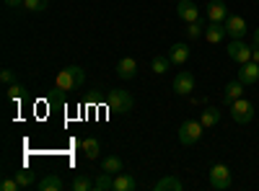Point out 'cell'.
Masks as SVG:
<instances>
[{
    "mask_svg": "<svg viewBox=\"0 0 259 191\" xmlns=\"http://www.w3.org/2000/svg\"><path fill=\"white\" fill-rule=\"evenodd\" d=\"M50 6V0H24V8L31 11V13H41V11H47Z\"/></svg>",
    "mask_w": 259,
    "mask_h": 191,
    "instance_id": "obj_27",
    "label": "cell"
},
{
    "mask_svg": "<svg viewBox=\"0 0 259 191\" xmlns=\"http://www.w3.org/2000/svg\"><path fill=\"white\" fill-rule=\"evenodd\" d=\"M223 24H226V31H228L231 39H244V36H246V21H244L241 16H233V13H231Z\"/></svg>",
    "mask_w": 259,
    "mask_h": 191,
    "instance_id": "obj_10",
    "label": "cell"
},
{
    "mask_svg": "<svg viewBox=\"0 0 259 191\" xmlns=\"http://www.w3.org/2000/svg\"><path fill=\"white\" fill-rule=\"evenodd\" d=\"M0 80H3L6 86H11V83H16V80H13V73H11V70H0Z\"/></svg>",
    "mask_w": 259,
    "mask_h": 191,
    "instance_id": "obj_30",
    "label": "cell"
},
{
    "mask_svg": "<svg viewBox=\"0 0 259 191\" xmlns=\"http://www.w3.org/2000/svg\"><path fill=\"white\" fill-rule=\"evenodd\" d=\"M138 188V178L133 173H117L114 176V191H135Z\"/></svg>",
    "mask_w": 259,
    "mask_h": 191,
    "instance_id": "obj_17",
    "label": "cell"
},
{
    "mask_svg": "<svg viewBox=\"0 0 259 191\" xmlns=\"http://www.w3.org/2000/svg\"><path fill=\"white\" fill-rule=\"evenodd\" d=\"M117 75H119L122 80H133V78L138 75V62H135L133 57H122V59L117 62Z\"/></svg>",
    "mask_w": 259,
    "mask_h": 191,
    "instance_id": "obj_14",
    "label": "cell"
},
{
    "mask_svg": "<svg viewBox=\"0 0 259 191\" xmlns=\"http://www.w3.org/2000/svg\"><path fill=\"white\" fill-rule=\"evenodd\" d=\"M202 121H197V119H187V121H182V126H179V142L184 145V147H192V145H197L200 140H202Z\"/></svg>",
    "mask_w": 259,
    "mask_h": 191,
    "instance_id": "obj_2",
    "label": "cell"
},
{
    "mask_svg": "<svg viewBox=\"0 0 259 191\" xmlns=\"http://www.w3.org/2000/svg\"><path fill=\"white\" fill-rule=\"evenodd\" d=\"M156 191H182L184 188V183H182V178L179 176H163V178H158L156 181V186H153Z\"/></svg>",
    "mask_w": 259,
    "mask_h": 191,
    "instance_id": "obj_18",
    "label": "cell"
},
{
    "mask_svg": "<svg viewBox=\"0 0 259 191\" xmlns=\"http://www.w3.org/2000/svg\"><path fill=\"white\" fill-rule=\"evenodd\" d=\"M122 168H124V163H122L119 155H106V158H101V171H104V173L117 176V173H122Z\"/></svg>",
    "mask_w": 259,
    "mask_h": 191,
    "instance_id": "obj_19",
    "label": "cell"
},
{
    "mask_svg": "<svg viewBox=\"0 0 259 191\" xmlns=\"http://www.w3.org/2000/svg\"><path fill=\"white\" fill-rule=\"evenodd\" d=\"M94 188L96 191H114V176L112 173H99V178L94 181Z\"/></svg>",
    "mask_w": 259,
    "mask_h": 191,
    "instance_id": "obj_24",
    "label": "cell"
},
{
    "mask_svg": "<svg viewBox=\"0 0 259 191\" xmlns=\"http://www.w3.org/2000/svg\"><path fill=\"white\" fill-rule=\"evenodd\" d=\"M80 147H83V153H85V158H89V160H96L99 153H101V145H99L96 137H85V140L80 142Z\"/></svg>",
    "mask_w": 259,
    "mask_h": 191,
    "instance_id": "obj_21",
    "label": "cell"
},
{
    "mask_svg": "<svg viewBox=\"0 0 259 191\" xmlns=\"http://www.w3.org/2000/svg\"><path fill=\"white\" fill-rule=\"evenodd\" d=\"M251 59H254L256 65H259V47H254V49H251Z\"/></svg>",
    "mask_w": 259,
    "mask_h": 191,
    "instance_id": "obj_33",
    "label": "cell"
},
{
    "mask_svg": "<svg viewBox=\"0 0 259 191\" xmlns=\"http://www.w3.org/2000/svg\"><path fill=\"white\" fill-rule=\"evenodd\" d=\"M205 13H207V21H226L231 13H228V6L223 3V0H210L207 3V8H205Z\"/></svg>",
    "mask_w": 259,
    "mask_h": 191,
    "instance_id": "obj_13",
    "label": "cell"
},
{
    "mask_svg": "<svg viewBox=\"0 0 259 191\" xmlns=\"http://www.w3.org/2000/svg\"><path fill=\"white\" fill-rule=\"evenodd\" d=\"M60 188H62V181H60L57 173H47L45 178H39V183H36V191H60Z\"/></svg>",
    "mask_w": 259,
    "mask_h": 191,
    "instance_id": "obj_20",
    "label": "cell"
},
{
    "mask_svg": "<svg viewBox=\"0 0 259 191\" xmlns=\"http://www.w3.org/2000/svg\"><path fill=\"white\" fill-rule=\"evenodd\" d=\"M251 41H254V47H259V29H254V34H251Z\"/></svg>",
    "mask_w": 259,
    "mask_h": 191,
    "instance_id": "obj_32",
    "label": "cell"
},
{
    "mask_svg": "<svg viewBox=\"0 0 259 191\" xmlns=\"http://www.w3.org/2000/svg\"><path fill=\"white\" fill-rule=\"evenodd\" d=\"M16 181H18V186L21 188H34L39 181H36V173L34 171H29V168H24V171H18L16 173Z\"/></svg>",
    "mask_w": 259,
    "mask_h": 191,
    "instance_id": "obj_23",
    "label": "cell"
},
{
    "mask_svg": "<svg viewBox=\"0 0 259 191\" xmlns=\"http://www.w3.org/2000/svg\"><path fill=\"white\" fill-rule=\"evenodd\" d=\"M187 36L189 39H200L202 34H205V26H202V21H192V24H187Z\"/></svg>",
    "mask_w": 259,
    "mask_h": 191,
    "instance_id": "obj_25",
    "label": "cell"
},
{
    "mask_svg": "<svg viewBox=\"0 0 259 191\" xmlns=\"http://www.w3.org/2000/svg\"><path fill=\"white\" fill-rule=\"evenodd\" d=\"M106 106H109V111H114V114H130L133 111V106H135V101H133V96H130L127 91H109V96H106Z\"/></svg>",
    "mask_w": 259,
    "mask_h": 191,
    "instance_id": "obj_3",
    "label": "cell"
},
{
    "mask_svg": "<svg viewBox=\"0 0 259 191\" xmlns=\"http://www.w3.org/2000/svg\"><path fill=\"white\" fill-rule=\"evenodd\" d=\"M241 96H244V83H241L239 78L223 86V106H226V109H231V103H233L236 98H241Z\"/></svg>",
    "mask_w": 259,
    "mask_h": 191,
    "instance_id": "obj_11",
    "label": "cell"
},
{
    "mask_svg": "<svg viewBox=\"0 0 259 191\" xmlns=\"http://www.w3.org/2000/svg\"><path fill=\"white\" fill-rule=\"evenodd\" d=\"M231 119H233L236 124H249V121L254 119V103L246 101L244 96L236 98V101L231 103Z\"/></svg>",
    "mask_w": 259,
    "mask_h": 191,
    "instance_id": "obj_5",
    "label": "cell"
},
{
    "mask_svg": "<svg viewBox=\"0 0 259 191\" xmlns=\"http://www.w3.org/2000/svg\"><path fill=\"white\" fill-rule=\"evenodd\" d=\"M251 49H254V47H249L244 39H231V44L226 47V54H228L233 62L244 65V62H249V59H251Z\"/></svg>",
    "mask_w": 259,
    "mask_h": 191,
    "instance_id": "obj_6",
    "label": "cell"
},
{
    "mask_svg": "<svg viewBox=\"0 0 259 191\" xmlns=\"http://www.w3.org/2000/svg\"><path fill=\"white\" fill-rule=\"evenodd\" d=\"M254 3H259V0H254Z\"/></svg>",
    "mask_w": 259,
    "mask_h": 191,
    "instance_id": "obj_34",
    "label": "cell"
},
{
    "mask_svg": "<svg viewBox=\"0 0 259 191\" xmlns=\"http://www.w3.org/2000/svg\"><path fill=\"white\" fill-rule=\"evenodd\" d=\"M171 88H174L177 96H189V93L194 91V75H192L189 70H182V73L174 78V83H171Z\"/></svg>",
    "mask_w": 259,
    "mask_h": 191,
    "instance_id": "obj_7",
    "label": "cell"
},
{
    "mask_svg": "<svg viewBox=\"0 0 259 191\" xmlns=\"http://www.w3.org/2000/svg\"><path fill=\"white\" fill-rule=\"evenodd\" d=\"M8 8H24V0H3Z\"/></svg>",
    "mask_w": 259,
    "mask_h": 191,
    "instance_id": "obj_31",
    "label": "cell"
},
{
    "mask_svg": "<svg viewBox=\"0 0 259 191\" xmlns=\"http://www.w3.org/2000/svg\"><path fill=\"white\" fill-rule=\"evenodd\" d=\"M21 186H18V181L16 178H3L0 181V191H18Z\"/></svg>",
    "mask_w": 259,
    "mask_h": 191,
    "instance_id": "obj_29",
    "label": "cell"
},
{
    "mask_svg": "<svg viewBox=\"0 0 259 191\" xmlns=\"http://www.w3.org/2000/svg\"><path fill=\"white\" fill-rule=\"evenodd\" d=\"M221 116H223L221 109H215V106H207V109L202 111V116H200V121H202L205 130H212V126H218V124H221Z\"/></svg>",
    "mask_w": 259,
    "mask_h": 191,
    "instance_id": "obj_16",
    "label": "cell"
},
{
    "mask_svg": "<svg viewBox=\"0 0 259 191\" xmlns=\"http://www.w3.org/2000/svg\"><path fill=\"white\" fill-rule=\"evenodd\" d=\"M166 54H168V59L174 62V65H179V68H182L184 62L189 59V47H187V44H182V41H177V44H171V47H168V52H166Z\"/></svg>",
    "mask_w": 259,
    "mask_h": 191,
    "instance_id": "obj_15",
    "label": "cell"
},
{
    "mask_svg": "<svg viewBox=\"0 0 259 191\" xmlns=\"http://www.w3.org/2000/svg\"><path fill=\"white\" fill-rule=\"evenodd\" d=\"M73 188H75V191H91V188H94V181L85 176V173H80V176H75Z\"/></svg>",
    "mask_w": 259,
    "mask_h": 191,
    "instance_id": "obj_26",
    "label": "cell"
},
{
    "mask_svg": "<svg viewBox=\"0 0 259 191\" xmlns=\"http://www.w3.org/2000/svg\"><path fill=\"white\" fill-rule=\"evenodd\" d=\"M207 183H210V188H215V191H226V188H231V171H228V165H223V163H215L212 168H210V173H207Z\"/></svg>",
    "mask_w": 259,
    "mask_h": 191,
    "instance_id": "obj_4",
    "label": "cell"
},
{
    "mask_svg": "<svg viewBox=\"0 0 259 191\" xmlns=\"http://www.w3.org/2000/svg\"><path fill=\"white\" fill-rule=\"evenodd\" d=\"M226 36H228V31H226L223 21H207L205 24V39L210 41V44H221Z\"/></svg>",
    "mask_w": 259,
    "mask_h": 191,
    "instance_id": "obj_8",
    "label": "cell"
},
{
    "mask_svg": "<svg viewBox=\"0 0 259 191\" xmlns=\"http://www.w3.org/2000/svg\"><path fill=\"white\" fill-rule=\"evenodd\" d=\"M177 16L184 24H192V21H200V8L192 0H177Z\"/></svg>",
    "mask_w": 259,
    "mask_h": 191,
    "instance_id": "obj_9",
    "label": "cell"
},
{
    "mask_svg": "<svg viewBox=\"0 0 259 191\" xmlns=\"http://www.w3.org/2000/svg\"><path fill=\"white\" fill-rule=\"evenodd\" d=\"M83 80H85L83 68H78V65H68V68H62V70L57 73V78H55V88L62 91V93H70V91H75V88L83 86Z\"/></svg>",
    "mask_w": 259,
    "mask_h": 191,
    "instance_id": "obj_1",
    "label": "cell"
},
{
    "mask_svg": "<svg viewBox=\"0 0 259 191\" xmlns=\"http://www.w3.org/2000/svg\"><path fill=\"white\" fill-rule=\"evenodd\" d=\"M171 65H174V62L168 59V54H156L153 59H150V70H153L156 75H163Z\"/></svg>",
    "mask_w": 259,
    "mask_h": 191,
    "instance_id": "obj_22",
    "label": "cell"
},
{
    "mask_svg": "<svg viewBox=\"0 0 259 191\" xmlns=\"http://www.w3.org/2000/svg\"><path fill=\"white\" fill-rule=\"evenodd\" d=\"M24 96H26V88H24V86H18V83H11V86H8V98H11V101L18 103Z\"/></svg>",
    "mask_w": 259,
    "mask_h": 191,
    "instance_id": "obj_28",
    "label": "cell"
},
{
    "mask_svg": "<svg viewBox=\"0 0 259 191\" xmlns=\"http://www.w3.org/2000/svg\"><path fill=\"white\" fill-rule=\"evenodd\" d=\"M239 80L244 83V86H256V83H259V65H256L254 59H249V62H244V65H241Z\"/></svg>",
    "mask_w": 259,
    "mask_h": 191,
    "instance_id": "obj_12",
    "label": "cell"
}]
</instances>
